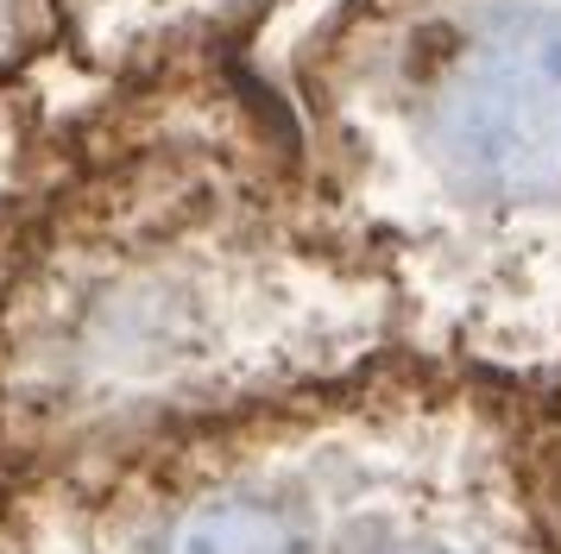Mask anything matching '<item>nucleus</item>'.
Returning <instances> with one entry per match:
<instances>
[{"label": "nucleus", "instance_id": "f257e3e1", "mask_svg": "<svg viewBox=\"0 0 561 554\" xmlns=\"http://www.w3.org/2000/svg\"><path fill=\"white\" fill-rule=\"evenodd\" d=\"M391 353V284L247 57L102 89L64 120L0 252V517L26 485L347 384Z\"/></svg>", "mask_w": 561, "mask_h": 554}, {"label": "nucleus", "instance_id": "f03ea898", "mask_svg": "<svg viewBox=\"0 0 561 554\" xmlns=\"http://www.w3.org/2000/svg\"><path fill=\"white\" fill-rule=\"evenodd\" d=\"M309 171L398 302V347L561 378V0H334L290 57Z\"/></svg>", "mask_w": 561, "mask_h": 554}, {"label": "nucleus", "instance_id": "7ed1b4c3", "mask_svg": "<svg viewBox=\"0 0 561 554\" xmlns=\"http://www.w3.org/2000/svg\"><path fill=\"white\" fill-rule=\"evenodd\" d=\"M322 554H561L530 391L391 353L334 397Z\"/></svg>", "mask_w": 561, "mask_h": 554}, {"label": "nucleus", "instance_id": "20e7f679", "mask_svg": "<svg viewBox=\"0 0 561 554\" xmlns=\"http://www.w3.org/2000/svg\"><path fill=\"white\" fill-rule=\"evenodd\" d=\"M334 397L272 403L7 498V554H322Z\"/></svg>", "mask_w": 561, "mask_h": 554}, {"label": "nucleus", "instance_id": "39448f33", "mask_svg": "<svg viewBox=\"0 0 561 554\" xmlns=\"http://www.w3.org/2000/svg\"><path fill=\"white\" fill-rule=\"evenodd\" d=\"M57 45L102 89L240 64L284 0H45Z\"/></svg>", "mask_w": 561, "mask_h": 554}, {"label": "nucleus", "instance_id": "423d86ee", "mask_svg": "<svg viewBox=\"0 0 561 554\" xmlns=\"http://www.w3.org/2000/svg\"><path fill=\"white\" fill-rule=\"evenodd\" d=\"M57 132H64V120L45 107L32 76H0V252L51 171Z\"/></svg>", "mask_w": 561, "mask_h": 554}, {"label": "nucleus", "instance_id": "0eeeda50", "mask_svg": "<svg viewBox=\"0 0 561 554\" xmlns=\"http://www.w3.org/2000/svg\"><path fill=\"white\" fill-rule=\"evenodd\" d=\"M57 45V20L45 0H0V76H32Z\"/></svg>", "mask_w": 561, "mask_h": 554}, {"label": "nucleus", "instance_id": "6e6552de", "mask_svg": "<svg viewBox=\"0 0 561 554\" xmlns=\"http://www.w3.org/2000/svg\"><path fill=\"white\" fill-rule=\"evenodd\" d=\"M530 460H536V492H542L549 529L561 542V378L530 391Z\"/></svg>", "mask_w": 561, "mask_h": 554}]
</instances>
